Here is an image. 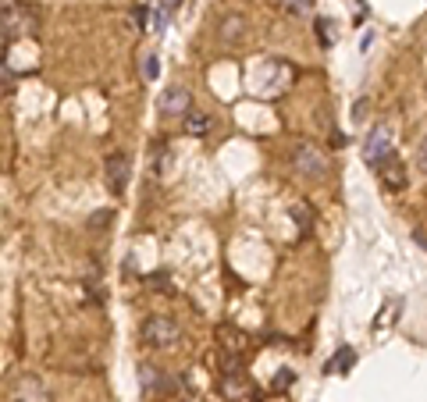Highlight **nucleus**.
Returning <instances> with one entry per match:
<instances>
[{"label":"nucleus","instance_id":"20e7f679","mask_svg":"<svg viewBox=\"0 0 427 402\" xmlns=\"http://www.w3.org/2000/svg\"><path fill=\"white\" fill-rule=\"evenodd\" d=\"M4 46L11 43V36L15 32H36V18L22 8V4H15V0H4Z\"/></svg>","mask_w":427,"mask_h":402},{"label":"nucleus","instance_id":"5701e85b","mask_svg":"<svg viewBox=\"0 0 427 402\" xmlns=\"http://www.w3.org/2000/svg\"><path fill=\"white\" fill-rule=\"evenodd\" d=\"M413 239H416V246H423V249H427V232H413Z\"/></svg>","mask_w":427,"mask_h":402},{"label":"nucleus","instance_id":"2eb2a0df","mask_svg":"<svg viewBox=\"0 0 427 402\" xmlns=\"http://www.w3.org/2000/svg\"><path fill=\"white\" fill-rule=\"evenodd\" d=\"M210 125H214V118H210V114H203V110H192L189 118H185V132L189 136H203Z\"/></svg>","mask_w":427,"mask_h":402},{"label":"nucleus","instance_id":"0eeeda50","mask_svg":"<svg viewBox=\"0 0 427 402\" xmlns=\"http://www.w3.org/2000/svg\"><path fill=\"white\" fill-rule=\"evenodd\" d=\"M139 384H143L146 395H168L171 391V381L164 377V370L153 367V363H143L139 367Z\"/></svg>","mask_w":427,"mask_h":402},{"label":"nucleus","instance_id":"9d476101","mask_svg":"<svg viewBox=\"0 0 427 402\" xmlns=\"http://www.w3.org/2000/svg\"><path fill=\"white\" fill-rule=\"evenodd\" d=\"M353 363H356V349H353V346H342V349L324 363V374H346V370H353Z\"/></svg>","mask_w":427,"mask_h":402},{"label":"nucleus","instance_id":"f257e3e1","mask_svg":"<svg viewBox=\"0 0 427 402\" xmlns=\"http://www.w3.org/2000/svg\"><path fill=\"white\" fill-rule=\"evenodd\" d=\"M178 338H182V328L175 317L153 313L143 320V346H150V349H171V346H178Z\"/></svg>","mask_w":427,"mask_h":402},{"label":"nucleus","instance_id":"dca6fc26","mask_svg":"<svg viewBox=\"0 0 427 402\" xmlns=\"http://www.w3.org/2000/svg\"><path fill=\"white\" fill-rule=\"evenodd\" d=\"M292 221L299 224V232H310V228H313V210L306 203H296L292 207Z\"/></svg>","mask_w":427,"mask_h":402},{"label":"nucleus","instance_id":"6ab92c4d","mask_svg":"<svg viewBox=\"0 0 427 402\" xmlns=\"http://www.w3.org/2000/svg\"><path fill=\"white\" fill-rule=\"evenodd\" d=\"M317 32H320V43H324V46L331 43V22H324V18H320V22H317Z\"/></svg>","mask_w":427,"mask_h":402},{"label":"nucleus","instance_id":"a211bd4d","mask_svg":"<svg viewBox=\"0 0 427 402\" xmlns=\"http://www.w3.org/2000/svg\"><path fill=\"white\" fill-rule=\"evenodd\" d=\"M157 75H160V61H157V53L143 57V79H146V82H153Z\"/></svg>","mask_w":427,"mask_h":402},{"label":"nucleus","instance_id":"f3484780","mask_svg":"<svg viewBox=\"0 0 427 402\" xmlns=\"http://www.w3.org/2000/svg\"><path fill=\"white\" fill-rule=\"evenodd\" d=\"M292 381H296V374H292L289 367H282V370L275 374V381H271V391H285V388H289Z\"/></svg>","mask_w":427,"mask_h":402},{"label":"nucleus","instance_id":"1a4fd4ad","mask_svg":"<svg viewBox=\"0 0 427 402\" xmlns=\"http://www.w3.org/2000/svg\"><path fill=\"white\" fill-rule=\"evenodd\" d=\"M218 391H221L225 398L239 402L242 395H249V381L242 377V370H239V374H221V381H218Z\"/></svg>","mask_w":427,"mask_h":402},{"label":"nucleus","instance_id":"7ed1b4c3","mask_svg":"<svg viewBox=\"0 0 427 402\" xmlns=\"http://www.w3.org/2000/svg\"><path fill=\"white\" fill-rule=\"evenodd\" d=\"M157 107H160V114L164 118H189V107H192V96H189V89L185 86H168L164 93H160V100H157Z\"/></svg>","mask_w":427,"mask_h":402},{"label":"nucleus","instance_id":"4468645a","mask_svg":"<svg viewBox=\"0 0 427 402\" xmlns=\"http://www.w3.org/2000/svg\"><path fill=\"white\" fill-rule=\"evenodd\" d=\"M175 8H178V0H157V8H153V32H160L168 25V18L175 15Z\"/></svg>","mask_w":427,"mask_h":402},{"label":"nucleus","instance_id":"4be33fe9","mask_svg":"<svg viewBox=\"0 0 427 402\" xmlns=\"http://www.w3.org/2000/svg\"><path fill=\"white\" fill-rule=\"evenodd\" d=\"M4 93H11V68L4 65Z\"/></svg>","mask_w":427,"mask_h":402},{"label":"nucleus","instance_id":"ddd939ff","mask_svg":"<svg viewBox=\"0 0 427 402\" xmlns=\"http://www.w3.org/2000/svg\"><path fill=\"white\" fill-rule=\"evenodd\" d=\"M381 182H385L388 189H402V186H406V171H402V164H399L395 157L385 160V167H381Z\"/></svg>","mask_w":427,"mask_h":402},{"label":"nucleus","instance_id":"39448f33","mask_svg":"<svg viewBox=\"0 0 427 402\" xmlns=\"http://www.w3.org/2000/svg\"><path fill=\"white\" fill-rule=\"evenodd\" d=\"M388 157H395L392 153V139H388V132L385 129H374L370 136H367V143H363V160L370 164V167H385V160Z\"/></svg>","mask_w":427,"mask_h":402},{"label":"nucleus","instance_id":"412c9836","mask_svg":"<svg viewBox=\"0 0 427 402\" xmlns=\"http://www.w3.org/2000/svg\"><path fill=\"white\" fill-rule=\"evenodd\" d=\"M289 8H292L296 15H303V11H310V0H289Z\"/></svg>","mask_w":427,"mask_h":402},{"label":"nucleus","instance_id":"f8f14e48","mask_svg":"<svg viewBox=\"0 0 427 402\" xmlns=\"http://www.w3.org/2000/svg\"><path fill=\"white\" fill-rule=\"evenodd\" d=\"M242 32H246V22H242L239 15H228V18H221V25H218L221 43H239V39H242Z\"/></svg>","mask_w":427,"mask_h":402},{"label":"nucleus","instance_id":"9b49d317","mask_svg":"<svg viewBox=\"0 0 427 402\" xmlns=\"http://www.w3.org/2000/svg\"><path fill=\"white\" fill-rule=\"evenodd\" d=\"M218 338H221V353L242 356V349H246V335H242V331H235V328H218Z\"/></svg>","mask_w":427,"mask_h":402},{"label":"nucleus","instance_id":"6e6552de","mask_svg":"<svg viewBox=\"0 0 427 402\" xmlns=\"http://www.w3.org/2000/svg\"><path fill=\"white\" fill-rule=\"evenodd\" d=\"M11 402H50V391L43 388V381L39 377H22L18 384H15V395H11Z\"/></svg>","mask_w":427,"mask_h":402},{"label":"nucleus","instance_id":"aec40b11","mask_svg":"<svg viewBox=\"0 0 427 402\" xmlns=\"http://www.w3.org/2000/svg\"><path fill=\"white\" fill-rule=\"evenodd\" d=\"M416 167L427 175V139H423V143H420V150H416Z\"/></svg>","mask_w":427,"mask_h":402},{"label":"nucleus","instance_id":"423d86ee","mask_svg":"<svg viewBox=\"0 0 427 402\" xmlns=\"http://www.w3.org/2000/svg\"><path fill=\"white\" fill-rule=\"evenodd\" d=\"M125 186H129V157L111 153L107 157V189H111L114 196H121Z\"/></svg>","mask_w":427,"mask_h":402},{"label":"nucleus","instance_id":"f03ea898","mask_svg":"<svg viewBox=\"0 0 427 402\" xmlns=\"http://www.w3.org/2000/svg\"><path fill=\"white\" fill-rule=\"evenodd\" d=\"M292 167L299 171L303 179H324V171H328V160L320 157V150L317 146H310V143H296V150H292Z\"/></svg>","mask_w":427,"mask_h":402}]
</instances>
